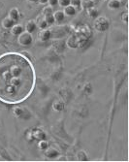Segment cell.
Here are the masks:
<instances>
[{
  "label": "cell",
  "mask_w": 129,
  "mask_h": 162,
  "mask_svg": "<svg viewBox=\"0 0 129 162\" xmlns=\"http://www.w3.org/2000/svg\"><path fill=\"white\" fill-rule=\"evenodd\" d=\"M16 23L15 21H13L11 18L9 17H6L2 20L1 21V26L4 28V29H11L13 26H14V24Z\"/></svg>",
  "instance_id": "9c48e42d"
},
{
  "label": "cell",
  "mask_w": 129,
  "mask_h": 162,
  "mask_svg": "<svg viewBox=\"0 0 129 162\" xmlns=\"http://www.w3.org/2000/svg\"><path fill=\"white\" fill-rule=\"evenodd\" d=\"M26 1H28L30 3H36V2H38V0H26Z\"/></svg>",
  "instance_id": "83f0119b"
},
{
  "label": "cell",
  "mask_w": 129,
  "mask_h": 162,
  "mask_svg": "<svg viewBox=\"0 0 129 162\" xmlns=\"http://www.w3.org/2000/svg\"><path fill=\"white\" fill-rule=\"evenodd\" d=\"M53 110L55 111V112H62L64 110V108H65V104H64V102L62 100H54L53 105Z\"/></svg>",
  "instance_id": "8fae6325"
},
{
  "label": "cell",
  "mask_w": 129,
  "mask_h": 162,
  "mask_svg": "<svg viewBox=\"0 0 129 162\" xmlns=\"http://www.w3.org/2000/svg\"><path fill=\"white\" fill-rule=\"evenodd\" d=\"M49 142H48L46 139H43V140H40L39 143H38V149L40 150H45L47 148H49Z\"/></svg>",
  "instance_id": "d6986e66"
},
{
  "label": "cell",
  "mask_w": 129,
  "mask_h": 162,
  "mask_svg": "<svg viewBox=\"0 0 129 162\" xmlns=\"http://www.w3.org/2000/svg\"><path fill=\"white\" fill-rule=\"evenodd\" d=\"M38 26H37V23H36V21L34 20H29L28 21H26L25 25V31H27L29 33H33L37 30Z\"/></svg>",
  "instance_id": "5b68a950"
},
{
  "label": "cell",
  "mask_w": 129,
  "mask_h": 162,
  "mask_svg": "<svg viewBox=\"0 0 129 162\" xmlns=\"http://www.w3.org/2000/svg\"><path fill=\"white\" fill-rule=\"evenodd\" d=\"M70 1H71V0H58V5L60 7L64 8V7L70 5Z\"/></svg>",
  "instance_id": "cb8c5ba5"
},
{
  "label": "cell",
  "mask_w": 129,
  "mask_h": 162,
  "mask_svg": "<svg viewBox=\"0 0 129 162\" xmlns=\"http://www.w3.org/2000/svg\"><path fill=\"white\" fill-rule=\"evenodd\" d=\"M18 43L21 47H28L33 43V36L27 31H23L18 36Z\"/></svg>",
  "instance_id": "3957f363"
},
{
  "label": "cell",
  "mask_w": 129,
  "mask_h": 162,
  "mask_svg": "<svg viewBox=\"0 0 129 162\" xmlns=\"http://www.w3.org/2000/svg\"><path fill=\"white\" fill-rule=\"evenodd\" d=\"M122 3L120 0H109L108 4H107L110 10H117L122 7Z\"/></svg>",
  "instance_id": "7c38bea8"
},
{
  "label": "cell",
  "mask_w": 129,
  "mask_h": 162,
  "mask_svg": "<svg viewBox=\"0 0 129 162\" xmlns=\"http://www.w3.org/2000/svg\"><path fill=\"white\" fill-rule=\"evenodd\" d=\"M39 39L41 40L43 42H46L48 40H50L52 38V31L50 29H41V31L39 32V35H38Z\"/></svg>",
  "instance_id": "8992f818"
},
{
  "label": "cell",
  "mask_w": 129,
  "mask_h": 162,
  "mask_svg": "<svg viewBox=\"0 0 129 162\" xmlns=\"http://www.w3.org/2000/svg\"><path fill=\"white\" fill-rule=\"evenodd\" d=\"M42 13H43V16L44 15H48V14H53V8L51 6H47V7H45L43 9Z\"/></svg>",
  "instance_id": "7402d4cb"
},
{
  "label": "cell",
  "mask_w": 129,
  "mask_h": 162,
  "mask_svg": "<svg viewBox=\"0 0 129 162\" xmlns=\"http://www.w3.org/2000/svg\"><path fill=\"white\" fill-rule=\"evenodd\" d=\"M44 155L47 158H49V159H56L60 155V153H59L58 150H56L55 148H53V147H50L49 146V148H47L44 150Z\"/></svg>",
  "instance_id": "277c9868"
},
{
  "label": "cell",
  "mask_w": 129,
  "mask_h": 162,
  "mask_svg": "<svg viewBox=\"0 0 129 162\" xmlns=\"http://www.w3.org/2000/svg\"><path fill=\"white\" fill-rule=\"evenodd\" d=\"M53 17H54V21L55 22H58V23H61L64 21V20H65V17L66 16L64 15L63 11L62 10H58V11H55L53 13Z\"/></svg>",
  "instance_id": "4fadbf2b"
},
{
  "label": "cell",
  "mask_w": 129,
  "mask_h": 162,
  "mask_svg": "<svg viewBox=\"0 0 129 162\" xmlns=\"http://www.w3.org/2000/svg\"><path fill=\"white\" fill-rule=\"evenodd\" d=\"M23 31H25V26L21 23H15L14 26L11 28V33L15 36H19Z\"/></svg>",
  "instance_id": "ba28073f"
},
{
  "label": "cell",
  "mask_w": 129,
  "mask_h": 162,
  "mask_svg": "<svg viewBox=\"0 0 129 162\" xmlns=\"http://www.w3.org/2000/svg\"><path fill=\"white\" fill-rule=\"evenodd\" d=\"M32 136H33V139H36L39 141L47 138L46 132H44L43 130H41V129H36V130H34L33 133H32Z\"/></svg>",
  "instance_id": "5bb4252c"
},
{
  "label": "cell",
  "mask_w": 129,
  "mask_h": 162,
  "mask_svg": "<svg viewBox=\"0 0 129 162\" xmlns=\"http://www.w3.org/2000/svg\"><path fill=\"white\" fill-rule=\"evenodd\" d=\"M48 4H49V6H51L52 8H53L58 5V0H48Z\"/></svg>",
  "instance_id": "484cf974"
},
{
  "label": "cell",
  "mask_w": 129,
  "mask_h": 162,
  "mask_svg": "<svg viewBox=\"0 0 129 162\" xmlns=\"http://www.w3.org/2000/svg\"><path fill=\"white\" fill-rule=\"evenodd\" d=\"M62 11H63L64 15L67 16V17H74V16L77 14V9L72 5H68L66 7H64Z\"/></svg>",
  "instance_id": "30bf717a"
},
{
  "label": "cell",
  "mask_w": 129,
  "mask_h": 162,
  "mask_svg": "<svg viewBox=\"0 0 129 162\" xmlns=\"http://www.w3.org/2000/svg\"><path fill=\"white\" fill-rule=\"evenodd\" d=\"M86 12H87V15L93 19H96L97 17H99V11H98L97 8H95V6L90 8V9L86 10Z\"/></svg>",
  "instance_id": "e0dca14e"
},
{
  "label": "cell",
  "mask_w": 129,
  "mask_h": 162,
  "mask_svg": "<svg viewBox=\"0 0 129 162\" xmlns=\"http://www.w3.org/2000/svg\"><path fill=\"white\" fill-rule=\"evenodd\" d=\"M38 3L41 5H46L48 4V0H38Z\"/></svg>",
  "instance_id": "4316f807"
},
{
  "label": "cell",
  "mask_w": 129,
  "mask_h": 162,
  "mask_svg": "<svg viewBox=\"0 0 129 162\" xmlns=\"http://www.w3.org/2000/svg\"><path fill=\"white\" fill-rule=\"evenodd\" d=\"M20 16H21V13H20L19 8L12 7L10 9V11H9V16H8V17L11 18L13 21H15L16 22H17L20 19Z\"/></svg>",
  "instance_id": "52a82bcc"
},
{
  "label": "cell",
  "mask_w": 129,
  "mask_h": 162,
  "mask_svg": "<svg viewBox=\"0 0 129 162\" xmlns=\"http://www.w3.org/2000/svg\"><path fill=\"white\" fill-rule=\"evenodd\" d=\"M44 20L47 21V23L49 24H53L55 22L54 21V17H53V14H48V15H44Z\"/></svg>",
  "instance_id": "44dd1931"
},
{
  "label": "cell",
  "mask_w": 129,
  "mask_h": 162,
  "mask_svg": "<svg viewBox=\"0 0 129 162\" xmlns=\"http://www.w3.org/2000/svg\"><path fill=\"white\" fill-rule=\"evenodd\" d=\"M94 6H95L94 0H82V2H81V7L85 11L90 9V8H92Z\"/></svg>",
  "instance_id": "9a60e30c"
},
{
  "label": "cell",
  "mask_w": 129,
  "mask_h": 162,
  "mask_svg": "<svg viewBox=\"0 0 129 162\" xmlns=\"http://www.w3.org/2000/svg\"><path fill=\"white\" fill-rule=\"evenodd\" d=\"M36 86V71L30 58L20 53L0 55V102L20 104L26 101Z\"/></svg>",
  "instance_id": "6da1fadb"
},
{
  "label": "cell",
  "mask_w": 129,
  "mask_h": 162,
  "mask_svg": "<svg viewBox=\"0 0 129 162\" xmlns=\"http://www.w3.org/2000/svg\"><path fill=\"white\" fill-rule=\"evenodd\" d=\"M36 23H37V26L40 29H46V28H48V26H49V24H48L47 21L44 20V17L43 18H39L36 21Z\"/></svg>",
  "instance_id": "ac0fdd59"
},
{
  "label": "cell",
  "mask_w": 129,
  "mask_h": 162,
  "mask_svg": "<svg viewBox=\"0 0 129 162\" xmlns=\"http://www.w3.org/2000/svg\"><path fill=\"white\" fill-rule=\"evenodd\" d=\"M81 2H82V0H71L70 1V5H72L73 7H75L76 9L81 7Z\"/></svg>",
  "instance_id": "603a6c76"
},
{
  "label": "cell",
  "mask_w": 129,
  "mask_h": 162,
  "mask_svg": "<svg viewBox=\"0 0 129 162\" xmlns=\"http://www.w3.org/2000/svg\"><path fill=\"white\" fill-rule=\"evenodd\" d=\"M106 1H109V0H106Z\"/></svg>",
  "instance_id": "f546056e"
},
{
  "label": "cell",
  "mask_w": 129,
  "mask_h": 162,
  "mask_svg": "<svg viewBox=\"0 0 129 162\" xmlns=\"http://www.w3.org/2000/svg\"><path fill=\"white\" fill-rule=\"evenodd\" d=\"M122 21H123L124 24H127L128 23V13H127V11H125L122 15Z\"/></svg>",
  "instance_id": "d4e9b609"
},
{
  "label": "cell",
  "mask_w": 129,
  "mask_h": 162,
  "mask_svg": "<svg viewBox=\"0 0 129 162\" xmlns=\"http://www.w3.org/2000/svg\"><path fill=\"white\" fill-rule=\"evenodd\" d=\"M13 115H14V117L18 118H21L23 115V109L21 108V107H19V106H16L13 109Z\"/></svg>",
  "instance_id": "ffe728a7"
},
{
  "label": "cell",
  "mask_w": 129,
  "mask_h": 162,
  "mask_svg": "<svg viewBox=\"0 0 129 162\" xmlns=\"http://www.w3.org/2000/svg\"><path fill=\"white\" fill-rule=\"evenodd\" d=\"M120 1H122V0H120ZM124 2H127V0H123Z\"/></svg>",
  "instance_id": "f1b7e54d"
},
{
  "label": "cell",
  "mask_w": 129,
  "mask_h": 162,
  "mask_svg": "<svg viewBox=\"0 0 129 162\" xmlns=\"http://www.w3.org/2000/svg\"><path fill=\"white\" fill-rule=\"evenodd\" d=\"M110 21L106 17H97L94 20L93 26L94 29L98 32H105L110 27Z\"/></svg>",
  "instance_id": "7a4b0ae2"
},
{
  "label": "cell",
  "mask_w": 129,
  "mask_h": 162,
  "mask_svg": "<svg viewBox=\"0 0 129 162\" xmlns=\"http://www.w3.org/2000/svg\"><path fill=\"white\" fill-rule=\"evenodd\" d=\"M77 159L79 161H87L88 159V155H87V152L84 150H81L77 152Z\"/></svg>",
  "instance_id": "2e32d148"
}]
</instances>
